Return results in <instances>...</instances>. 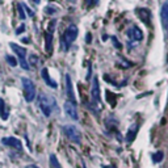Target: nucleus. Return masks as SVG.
I'll use <instances>...</instances> for the list:
<instances>
[{"instance_id": "nucleus-1", "label": "nucleus", "mask_w": 168, "mask_h": 168, "mask_svg": "<svg viewBox=\"0 0 168 168\" xmlns=\"http://www.w3.org/2000/svg\"><path fill=\"white\" fill-rule=\"evenodd\" d=\"M38 105L45 117H50L54 109H57V101L54 97L46 93H39L38 96Z\"/></svg>"}, {"instance_id": "nucleus-2", "label": "nucleus", "mask_w": 168, "mask_h": 168, "mask_svg": "<svg viewBox=\"0 0 168 168\" xmlns=\"http://www.w3.org/2000/svg\"><path fill=\"white\" fill-rule=\"evenodd\" d=\"M78 33H79V30H78L76 25L71 24L70 26H67V29L65 30V33H63V35H62V49L65 51L69 50L71 43L78 38Z\"/></svg>"}, {"instance_id": "nucleus-3", "label": "nucleus", "mask_w": 168, "mask_h": 168, "mask_svg": "<svg viewBox=\"0 0 168 168\" xmlns=\"http://www.w3.org/2000/svg\"><path fill=\"white\" fill-rule=\"evenodd\" d=\"M22 83V88H24V97L28 102H32L35 99V86L34 83L28 78H22L21 79Z\"/></svg>"}, {"instance_id": "nucleus-4", "label": "nucleus", "mask_w": 168, "mask_h": 168, "mask_svg": "<svg viewBox=\"0 0 168 168\" xmlns=\"http://www.w3.org/2000/svg\"><path fill=\"white\" fill-rule=\"evenodd\" d=\"M63 131H65L66 137L69 138L71 142L78 143V145L82 142V133H80V130H79L76 126H74V125H65V126H63Z\"/></svg>"}, {"instance_id": "nucleus-5", "label": "nucleus", "mask_w": 168, "mask_h": 168, "mask_svg": "<svg viewBox=\"0 0 168 168\" xmlns=\"http://www.w3.org/2000/svg\"><path fill=\"white\" fill-rule=\"evenodd\" d=\"M11 49L15 51L16 54H17V57L20 59V65L24 70H29L30 66H29V62H26V49L25 47H21L18 45H16V43H11Z\"/></svg>"}, {"instance_id": "nucleus-6", "label": "nucleus", "mask_w": 168, "mask_h": 168, "mask_svg": "<svg viewBox=\"0 0 168 168\" xmlns=\"http://www.w3.org/2000/svg\"><path fill=\"white\" fill-rule=\"evenodd\" d=\"M91 97H92V104L97 108H101L99 105H101V97H100V86H99V80L97 78H93L92 82V89H91Z\"/></svg>"}, {"instance_id": "nucleus-7", "label": "nucleus", "mask_w": 168, "mask_h": 168, "mask_svg": "<svg viewBox=\"0 0 168 168\" xmlns=\"http://www.w3.org/2000/svg\"><path fill=\"white\" fill-rule=\"evenodd\" d=\"M65 112L66 114L69 116L70 118H72L74 121H78L79 119V114H78V109H76V102L74 101H66L65 102Z\"/></svg>"}, {"instance_id": "nucleus-8", "label": "nucleus", "mask_w": 168, "mask_h": 168, "mask_svg": "<svg viewBox=\"0 0 168 168\" xmlns=\"http://www.w3.org/2000/svg\"><path fill=\"white\" fill-rule=\"evenodd\" d=\"M54 25H55V21H51L50 22V26L47 32L45 33V43H46V51L47 53H51L53 51V32H54Z\"/></svg>"}, {"instance_id": "nucleus-9", "label": "nucleus", "mask_w": 168, "mask_h": 168, "mask_svg": "<svg viewBox=\"0 0 168 168\" xmlns=\"http://www.w3.org/2000/svg\"><path fill=\"white\" fill-rule=\"evenodd\" d=\"M127 37H129L131 41H135V42H138V41H142V38H143V34H142V32L138 29L137 26H131L130 29H127Z\"/></svg>"}, {"instance_id": "nucleus-10", "label": "nucleus", "mask_w": 168, "mask_h": 168, "mask_svg": "<svg viewBox=\"0 0 168 168\" xmlns=\"http://www.w3.org/2000/svg\"><path fill=\"white\" fill-rule=\"evenodd\" d=\"M2 143H3V145H5V146H9V147H15V149H17L20 151L22 150V145H21V142H20L17 138L5 137V138L2 139Z\"/></svg>"}, {"instance_id": "nucleus-11", "label": "nucleus", "mask_w": 168, "mask_h": 168, "mask_svg": "<svg viewBox=\"0 0 168 168\" xmlns=\"http://www.w3.org/2000/svg\"><path fill=\"white\" fill-rule=\"evenodd\" d=\"M160 18H162V24L163 26L168 30V0H166L162 5L160 9Z\"/></svg>"}, {"instance_id": "nucleus-12", "label": "nucleus", "mask_w": 168, "mask_h": 168, "mask_svg": "<svg viewBox=\"0 0 168 168\" xmlns=\"http://www.w3.org/2000/svg\"><path fill=\"white\" fill-rule=\"evenodd\" d=\"M66 91H67V97H69L70 101L76 102V99H75V95H74V89H72V82H71L70 75H66Z\"/></svg>"}, {"instance_id": "nucleus-13", "label": "nucleus", "mask_w": 168, "mask_h": 168, "mask_svg": "<svg viewBox=\"0 0 168 168\" xmlns=\"http://www.w3.org/2000/svg\"><path fill=\"white\" fill-rule=\"evenodd\" d=\"M41 76H42V79L45 80V83L49 86L50 88H58V84H57V82H54L53 79L50 78V75H49V71H47V69H42V71H41Z\"/></svg>"}, {"instance_id": "nucleus-14", "label": "nucleus", "mask_w": 168, "mask_h": 168, "mask_svg": "<svg viewBox=\"0 0 168 168\" xmlns=\"http://www.w3.org/2000/svg\"><path fill=\"white\" fill-rule=\"evenodd\" d=\"M137 133H138V125H133L129 129V131L126 133V141L127 142H131L133 139L135 138V135H137Z\"/></svg>"}, {"instance_id": "nucleus-15", "label": "nucleus", "mask_w": 168, "mask_h": 168, "mask_svg": "<svg viewBox=\"0 0 168 168\" xmlns=\"http://www.w3.org/2000/svg\"><path fill=\"white\" fill-rule=\"evenodd\" d=\"M0 117H2V119H4V121L8 118V109H7V105L3 99H0Z\"/></svg>"}, {"instance_id": "nucleus-16", "label": "nucleus", "mask_w": 168, "mask_h": 168, "mask_svg": "<svg viewBox=\"0 0 168 168\" xmlns=\"http://www.w3.org/2000/svg\"><path fill=\"white\" fill-rule=\"evenodd\" d=\"M5 61L8 62V65L12 66V67L17 66V61H16V58L12 57V55H5Z\"/></svg>"}, {"instance_id": "nucleus-17", "label": "nucleus", "mask_w": 168, "mask_h": 168, "mask_svg": "<svg viewBox=\"0 0 168 168\" xmlns=\"http://www.w3.org/2000/svg\"><path fill=\"white\" fill-rule=\"evenodd\" d=\"M50 164H51V167H53V168H61V164L58 163L55 155H50Z\"/></svg>"}, {"instance_id": "nucleus-18", "label": "nucleus", "mask_w": 168, "mask_h": 168, "mask_svg": "<svg viewBox=\"0 0 168 168\" xmlns=\"http://www.w3.org/2000/svg\"><path fill=\"white\" fill-rule=\"evenodd\" d=\"M163 156H164V155H163L162 151H158L156 154H154V155H153L154 163H160V162H162V159H163Z\"/></svg>"}, {"instance_id": "nucleus-19", "label": "nucleus", "mask_w": 168, "mask_h": 168, "mask_svg": "<svg viewBox=\"0 0 168 168\" xmlns=\"http://www.w3.org/2000/svg\"><path fill=\"white\" fill-rule=\"evenodd\" d=\"M17 8H18V16H20V18L24 20V18L26 17V15L24 13V7H22V4H18Z\"/></svg>"}, {"instance_id": "nucleus-20", "label": "nucleus", "mask_w": 168, "mask_h": 168, "mask_svg": "<svg viewBox=\"0 0 168 168\" xmlns=\"http://www.w3.org/2000/svg\"><path fill=\"white\" fill-rule=\"evenodd\" d=\"M37 63H38V58L35 57V55L32 54L30 58H29V65H32V66H37Z\"/></svg>"}, {"instance_id": "nucleus-21", "label": "nucleus", "mask_w": 168, "mask_h": 168, "mask_svg": "<svg viewBox=\"0 0 168 168\" xmlns=\"http://www.w3.org/2000/svg\"><path fill=\"white\" fill-rule=\"evenodd\" d=\"M22 7H24V9H25L26 12H28V15L30 16V17H33L34 16V13H33V11H30V8L28 7V5H25V4H22Z\"/></svg>"}, {"instance_id": "nucleus-22", "label": "nucleus", "mask_w": 168, "mask_h": 168, "mask_svg": "<svg viewBox=\"0 0 168 168\" xmlns=\"http://www.w3.org/2000/svg\"><path fill=\"white\" fill-rule=\"evenodd\" d=\"M24 30H25V25H21L20 28H17V29H16V34H21Z\"/></svg>"}, {"instance_id": "nucleus-23", "label": "nucleus", "mask_w": 168, "mask_h": 168, "mask_svg": "<svg viewBox=\"0 0 168 168\" xmlns=\"http://www.w3.org/2000/svg\"><path fill=\"white\" fill-rule=\"evenodd\" d=\"M86 2H87V4H88V5H93V4H96V3H97L99 2V0H86Z\"/></svg>"}, {"instance_id": "nucleus-24", "label": "nucleus", "mask_w": 168, "mask_h": 168, "mask_svg": "<svg viewBox=\"0 0 168 168\" xmlns=\"http://www.w3.org/2000/svg\"><path fill=\"white\" fill-rule=\"evenodd\" d=\"M26 168H39V167L34 166V164H29V166H26Z\"/></svg>"}, {"instance_id": "nucleus-25", "label": "nucleus", "mask_w": 168, "mask_h": 168, "mask_svg": "<svg viewBox=\"0 0 168 168\" xmlns=\"http://www.w3.org/2000/svg\"><path fill=\"white\" fill-rule=\"evenodd\" d=\"M87 42H91V35H89V34L87 35Z\"/></svg>"}, {"instance_id": "nucleus-26", "label": "nucleus", "mask_w": 168, "mask_h": 168, "mask_svg": "<svg viewBox=\"0 0 168 168\" xmlns=\"http://www.w3.org/2000/svg\"><path fill=\"white\" fill-rule=\"evenodd\" d=\"M104 168H116V167H113V166H104Z\"/></svg>"}, {"instance_id": "nucleus-27", "label": "nucleus", "mask_w": 168, "mask_h": 168, "mask_svg": "<svg viewBox=\"0 0 168 168\" xmlns=\"http://www.w3.org/2000/svg\"><path fill=\"white\" fill-rule=\"evenodd\" d=\"M33 2H34L35 4H38V3H39V0H33Z\"/></svg>"}]
</instances>
